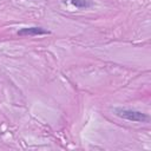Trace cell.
Here are the masks:
<instances>
[{
	"label": "cell",
	"instance_id": "3957f363",
	"mask_svg": "<svg viewBox=\"0 0 151 151\" xmlns=\"http://www.w3.org/2000/svg\"><path fill=\"white\" fill-rule=\"evenodd\" d=\"M71 4L77 8H90L93 5L91 0H71Z\"/></svg>",
	"mask_w": 151,
	"mask_h": 151
},
{
	"label": "cell",
	"instance_id": "6da1fadb",
	"mask_svg": "<svg viewBox=\"0 0 151 151\" xmlns=\"http://www.w3.org/2000/svg\"><path fill=\"white\" fill-rule=\"evenodd\" d=\"M116 114L123 119H126L129 122H138V123H149L150 122V117L146 113H143L140 111H134V110H130V109H122V107H117L114 110Z\"/></svg>",
	"mask_w": 151,
	"mask_h": 151
},
{
	"label": "cell",
	"instance_id": "7a4b0ae2",
	"mask_svg": "<svg viewBox=\"0 0 151 151\" xmlns=\"http://www.w3.org/2000/svg\"><path fill=\"white\" fill-rule=\"evenodd\" d=\"M50 32L44 29L42 27H24L17 32L19 37H34V35H44Z\"/></svg>",
	"mask_w": 151,
	"mask_h": 151
}]
</instances>
